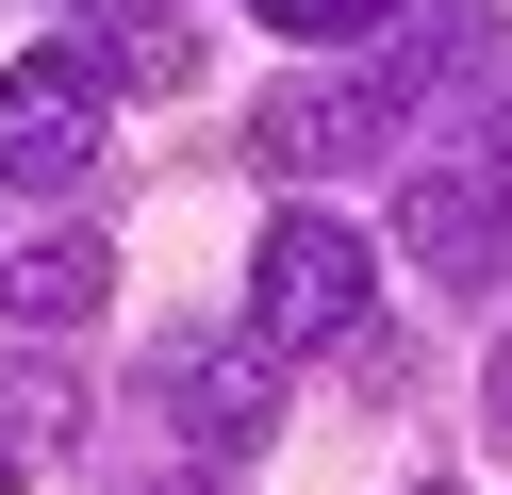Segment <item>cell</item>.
<instances>
[{
  "label": "cell",
  "instance_id": "4",
  "mask_svg": "<svg viewBox=\"0 0 512 495\" xmlns=\"http://www.w3.org/2000/svg\"><path fill=\"white\" fill-rule=\"evenodd\" d=\"M166 413H182V446H199V462H265L281 363H265V347H166Z\"/></svg>",
  "mask_w": 512,
  "mask_h": 495
},
{
  "label": "cell",
  "instance_id": "9",
  "mask_svg": "<svg viewBox=\"0 0 512 495\" xmlns=\"http://www.w3.org/2000/svg\"><path fill=\"white\" fill-rule=\"evenodd\" d=\"M496 198H512V132H496Z\"/></svg>",
  "mask_w": 512,
  "mask_h": 495
},
{
  "label": "cell",
  "instance_id": "6",
  "mask_svg": "<svg viewBox=\"0 0 512 495\" xmlns=\"http://www.w3.org/2000/svg\"><path fill=\"white\" fill-rule=\"evenodd\" d=\"M100 297H116V248H100V231H50V248H17L0 314H17V330H83Z\"/></svg>",
  "mask_w": 512,
  "mask_h": 495
},
{
  "label": "cell",
  "instance_id": "1",
  "mask_svg": "<svg viewBox=\"0 0 512 495\" xmlns=\"http://www.w3.org/2000/svg\"><path fill=\"white\" fill-rule=\"evenodd\" d=\"M463 33H479V17H397V33H380L364 66H347V83H281L248 149H265L281 182H331V165H364L380 132H397V99L430 83V50H463Z\"/></svg>",
  "mask_w": 512,
  "mask_h": 495
},
{
  "label": "cell",
  "instance_id": "7",
  "mask_svg": "<svg viewBox=\"0 0 512 495\" xmlns=\"http://www.w3.org/2000/svg\"><path fill=\"white\" fill-rule=\"evenodd\" d=\"M83 50H100V83H166L199 33H182V17H83Z\"/></svg>",
  "mask_w": 512,
  "mask_h": 495
},
{
  "label": "cell",
  "instance_id": "5",
  "mask_svg": "<svg viewBox=\"0 0 512 495\" xmlns=\"http://www.w3.org/2000/svg\"><path fill=\"white\" fill-rule=\"evenodd\" d=\"M496 248H512V198L496 182H463V165L413 182V264H430V281H496Z\"/></svg>",
  "mask_w": 512,
  "mask_h": 495
},
{
  "label": "cell",
  "instance_id": "3",
  "mask_svg": "<svg viewBox=\"0 0 512 495\" xmlns=\"http://www.w3.org/2000/svg\"><path fill=\"white\" fill-rule=\"evenodd\" d=\"M248 297H265V347H347L364 297H380V264H364V231H347V215H281L265 264H248Z\"/></svg>",
  "mask_w": 512,
  "mask_h": 495
},
{
  "label": "cell",
  "instance_id": "2",
  "mask_svg": "<svg viewBox=\"0 0 512 495\" xmlns=\"http://www.w3.org/2000/svg\"><path fill=\"white\" fill-rule=\"evenodd\" d=\"M100 99H116L100 50L50 33V50L0 83V182H17V198H83V165H100Z\"/></svg>",
  "mask_w": 512,
  "mask_h": 495
},
{
  "label": "cell",
  "instance_id": "8",
  "mask_svg": "<svg viewBox=\"0 0 512 495\" xmlns=\"http://www.w3.org/2000/svg\"><path fill=\"white\" fill-rule=\"evenodd\" d=\"M496 429H512V347H496Z\"/></svg>",
  "mask_w": 512,
  "mask_h": 495
}]
</instances>
